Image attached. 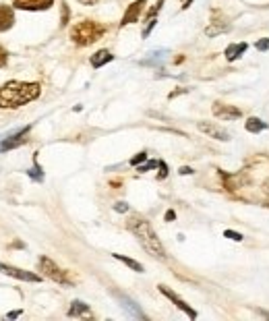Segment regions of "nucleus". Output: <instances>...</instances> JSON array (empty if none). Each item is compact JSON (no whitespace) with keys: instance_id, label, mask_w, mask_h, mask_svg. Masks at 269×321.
Listing matches in <instances>:
<instances>
[{"instance_id":"obj_1","label":"nucleus","mask_w":269,"mask_h":321,"mask_svg":"<svg viewBox=\"0 0 269 321\" xmlns=\"http://www.w3.org/2000/svg\"><path fill=\"white\" fill-rule=\"evenodd\" d=\"M40 83H23V81H8L0 87V108L15 110L23 104L36 100L40 96Z\"/></svg>"},{"instance_id":"obj_2","label":"nucleus","mask_w":269,"mask_h":321,"mask_svg":"<svg viewBox=\"0 0 269 321\" xmlns=\"http://www.w3.org/2000/svg\"><path fill=\"white\" fill-rule=\"evenodd\" d=\"M126 226H128V230L137 236V240L141 243V247L147 251L149 255H154L158 259H166V249H163L161 240L158 238L156 230L151 228V224L145 220V217L135 215V217H131V220L126 222Z\"/></svg>"},{"instance_id":"obj_3","label":"nucleus","mask_w":269,"mask_h":321,"mask_svg":"<svg viewBox=\"0 0 269 321\" xmlns=\"http://www.w3.org/2000/svg\"><path fill=\"white\" fill-rule=\"evenodd\" d=\"M104 33H106V27L100 25L96 21H81L71 29V40L77 46H89L93 42H98Z\"/></svg>"},{"instance_id":"obj_4","label":"nucleus","mask_w":269,"mask_h":321,"mask_svg":"<svg viewBox=\"0 0 269 321\" xmlns=\"http://www.w3.org/2000/svg\"><path fill=\"white\" fill-rule=\"evenodd\" d=\"M40 271H44L46 278H50V280H54L58 284H64V286H71L73 284V280L68 278V273L64 269L58 268L56 263L52 259H48V257H40Z\"/></svg>"},{"instance_id":"obj_5","label":"nucleus","mask_w":269,"mask_h":321,"mask_svg":"<svg viewBox=\"0 0 269 321\" xmlns=\"http://www.w3.org/2000/svg\"><path fill=\"white\" fill-rule=\"evenodd\" d=\"M0 271L6 273L10 278H17V280H23V282H40L42 278L38 273H31V271H25V269H19V268H13V266H6V263H0Z\"/></svg>"},{"instance_id":"obj_6","label":"nucleus","mask_w":269,"mask_h":321,"mask_svg":"<svg viewBox=\"0 0 269 321\" xmlns=\"http://www.w3.org/2000/svg\"><path fill=\"white\" fill-rule=\"evenodd\" d=\"M160 292H161L163 296H168V299H170V301H172L174 305H176V307L180 309V311H184L186 315H189L191 319H195V317H197V311H195V309L186 305V303H184V301L180 299V296H178L176 292H172V290L168 288V286H163V284H161V286H160Z\"/></svg>"},{"instance_id":"obj_7","label":"nucleus","mask_w":269,"mask_h":321,"mask_svg":"<svg viewBox=\"0 0 269 321\" xmlns=\"http://www.w3.org/2000/svg\"><path fill=\"white\" fill-rule=\"evenodd\" d=\"M214 114L221 120H236L242 116V110L236 106H228V104H214Z\"/></svg>"},{"instance_id":"obj_8","label":"nucleus","mask_w":269,"mask_h":321,"mask_svg":"<svg viewBox=\"0 0 269 321\" xmlns=\"http://www.w3.org/2000/svg\"><path fill=\"white\" fill-rule=\"evenodd\" d=\"M145 4H147V0H135V2L126 8V13H124V17H122V21H120V27L131 25V23L139 21V15L143 13V6H145Z\"/></svg>"},{"instance_id":"obj_9","label":"nucleus","mask_w":269,"mask_h":321,"mask_svg":"<svg viewBox=\"0 0 269 321\" xmlns=\"http://www.w3.org/2000/svg\"><path fill=\"white\" fill-rule=\"evenodd\" d=\"M29 129L31 127H25L23 131H19V133H15V135H10V137H6V139L0 143V152H6V150H15V147H19V145H23L27 139V133H29Z\"/></svg>"},{"instance_id":"obj_10","label":"nucleus","mask_w":269,"mask_h":321,"mask_svg":"<svg viewBox=\"0 0 269 321\" xmlns=\"http://www.w3.org/2000/svg\"><path fill=\"white\" fill-rule=\"evenodd\" d=\"M54 0H13V4L21 10H46L52 6Z\"/></svg>"},{"instance_id":"obj_11","label":"nucleus","mask_w":269,"mask_h":321,"mask_svg":"<svg viewBox=\"0 0 269 321\" xmlns=\"http://www.w3.org/2000/svg\"><path fill=\"white\" fill-rule=\"evenodd\" d=\"M199 131L209 135L212 139H217V141H228L230 139V135L224 129H219L217 124H212V122H199Z\"/></svg>"},{"instance_id":"obj_12","label":"nucleus","mask_w":269,"mask_h":321,"mask_svg":"<svg viewBox=\"0 0 269 321\" xmlns=\"http://www.w3.org/2000/svg\"><path fill=\"white\" fill-rule=\"evenodd\" d=\"M13 23H15V13H13V8L0 4V31L10 29V27H13Z\"/></svg>"},{"instance_id":"obj_13","label":"nucleus","mask_w":269,"mask_h":321,"mask_svg":"<svg viewBox=\"0 0 269 321\" xmlns=\"http://www.w3.org/2000/svg\"><path fill=\"white\" fill-rule=\"evenodd\" d=\"M114 58V56L108 52V50H100V52H96L91 56V66L93 68H100V66H104L106 62H110Z\"/></svg>"},{"instance_id":"obj_14","label":"nucleus","mask_w":269,"mask_h":321,"mask_svg":"<svg viewBox=\"0 0 269 321\" xmlns=\"http://www.w3.org/2000/svg\"><path fill=\"white\" fill-rule=\"evenodd\" d=\"M244 52H247V44H232V46H228L226 48V58L228 60H236L238 56H242Z\"/></svg>"},{"instance_id":"obj_15","label":"nucleus","mask_w":269,"mask_h":321,"mask_svg":"<svg viewBox=\"0 0 269 321\" xmlns=\"http://www.w3.org/2000/svg\"><path fill=\"white\" fill-rule=\"evenodd\" d=\"M89 313V305L81 303V301H73L71 309H68V317H79V315H87Z\"/></svg>"},{"instance_id":"obj_16","label":"nucleus","mask_w":269,"mask_h":321,"mask_svg":"<svg viewBox=\"0 0 269 321\" xmlns=\"http://www.w3.org/2000/svg\"><path fill=\"white\" fill-rule=\"evenodd\" d=\"M244 127H247L249 133H261V131L267 129V122H263V120H259V118H249Z\"/></svg>"},{"instance_id":"obj_17","label":"nucleus","mask_w":269,"mask_h":321,"mask_svg":"<svg viewBox=\"0 0 269 321\" xmlns=\"http://www.w3.org/2000/svg\"><path fill=\"white\" fill-rule=\"evenodd\" d=\"M114 259H118V261H122L124 266H128L133 271H143V266L139 261H135V259H131V257H124V255H118V253H114Z\"/></svg>"},{"instance_id":"obj_18","label":"nucleus","mask_w":269,"mask_h":321,"mask_svg":"<svg viewBox=\"0 0 269 321\" xmlns=\"http://www.w3.org/2000/svg\"><path fill=\"white\" fill-rule=\"evenodd\" d=\"M230 27L226 25V23H214V25H209L207 29H205V36H209V38H214V36H217V33H224V31H228Z\"/></svg>"},{"instance_id":"obj_19","label":"nucleus","mask_w":269,"mask_h":321,"mask_svg":"<svg viewBox=\"0 0 269 321\" xmlns=\"http://www.w3.org/2000/svg\"><path fill=\"white\" fill-rule=\"evenodd\" d=\"M27 174H29V176H31L33 180H44V174H42V168H40L38 164H36V166H33V168H31L29 172H27Z\"/></svg>"},{"instance_id":"obj_20","label":"nucleus","mask_w":269,"mask_h":321,"mask_svg":"<svg viewBox=\"0 0 269 321\" xmlns=\"http://www.w3.org/2000/svg\"><path fill=\"white\" fill-rule=\"evenodd\" d=\"M145 160H147V154H145V152H141V154H137V156L131 160V164H133V166H137V164L145 162Z\"/></svg>"},{"instance_id":"obj_21","label":"nucleus","mask_w":269,"mask_h":321,"mask_svg":"<svg viewBox=\"0 0 269 321\" xmlns=\"http://www.w3.org/2000/svg\"><path fill=\"white\" fill-rule=\"evenodd\" d=\"M224 236H226V238H232V240H236V243H240V240H242V234L234 232V230H226V232H224Z\"/></svg>"},{"instance_id":"obj_22","label":"nucleus","mask_w":269,"mask_h":321,"mask_svg":"<svg viewBox=\"0 0 269 321\" xmlns=\"http://www.w3.org/2000/svg\"><path fill=\"white\" fill-rule=\"evenodd\" d=\"M158 168H160V172H158V178H166V176H168V166L163 164V162H160V164H158Z\"/></svg>"},{"instance_id":"obj_23","label":"nucleus","mask_w":269,"mask_h":321,"mask_svg":"<svg viewBox=\"0 0 269 321\" xmlns=\"http://www.w3.org/2000/svg\"><path fill=\"white\" fill-rule=\"evenodd\" d=\"M6 62H8V54H6L4 48H0V68L6 66Z\"/></svg>"},{"instance_id":"obj_24","label":"nucleus","mask_w":269,"mask_h":321,"mask_svg":"<svg viewBox=\"0 0 269 321\" xmlns=\"http://www.w3.org/2000/svg\"><path fill=\"white\" fill-rule=\"evenodd\" d=\"M257 50H261V52L269 50V40L265 38V40H261V42H257Z\"/></svg>"},{"instance_id":"obj_25","label":"nucleus","mask_w":269,"mask_h":321,"mask_svg":"<svg viewBox=\"0 0 269 321\" xmlns=\"http://www.w3.org/2000/svg\"><path fill=\"white\" fill-rule=\"evenodd\" d=\"M160 162H156V160H151V162H147L145 166H141V168H139V172H147V170H151V168H156Z\"/></svg>"},{"instance_id":"obj_26","label":"nucleus","mask_w":269,"mask_h":321,"mask_svg":"<svg viewBox=\"0 0 269 321\" xmlns=\"http://www.w3.org/2000/svg\"><path fill=\"white\" fill-rule=\"evenodd\" d=\"M114 210H116V212H120V214H122V212H126V210H128V205H126L124 201H118V203H116V205H114Z\"/></svg>"},{"instance_id":"obj_27","label":"nucleus","mask_w":269,"mask_h":321,"mask_svg":"<svg viewBox=\"0 0 269 321\" xmlns=\"http://www.w3.org/2000/svg\"><path fill=\"white\" fill-rule=\"evenodd\" d=\"M66 21H68V8H66V4L62 6V25H66Z\"/></svg>"},{"instance_id":"obj_28","label":"nucleus","mask_w":269,"mask_h":321,"mask_svg":"<svg viewBox=\"0 0 269 321\" xmlns=\"http://www.w3.org/2000/svg\"><path fill=\"white\" fill-rule=\"evenodd\" d=\"M174 217H176V214H174L172 210H168V212H166V222H172Z\"/></svg>"},{"instance_id":"obj_29","label":"nucleus","mask_w":269,"mask_h":321,"mask_svg":"<svg viewBox=\"0 0 269 321\" xmlns=\"http://www.w3.org/2000/svg\"><path fill=\"white\" fill-rule=\"evenodd\" d=\"M79 2H81V4H89V6H91V4H98L100 0H79Z\"/></svg>"},{"instance_id":"obj_30","label":"nucleus","mask_w":269,"mask_h":321,"mask_svg":"<svg viewBox=\"0 0 269 321\" xmlns=\"http://www.w3.org/2000/svg\"><path fill=\"white\" fill-rule=\"evenodd\" d=\"M180 174H184V176H186V174H193V170L184 166V168H180Z\"/></svg>"},{"instance_id":"obj_31","label":"nucleus","mask_w":269,"mask_h":321,"mask_svg":"<svg viewBox=\"0 0 269 321\" xmlns=\"http://www.w3.org/2000/svg\"><path fill=\"white\" fill-rule=\"evenodd\" d=\"M19 315H21V311H10V313H8V319H17Z\"/></svg>"}]
</instances>
